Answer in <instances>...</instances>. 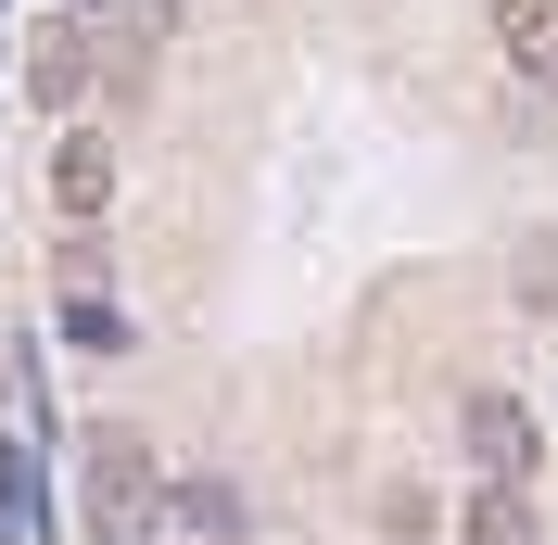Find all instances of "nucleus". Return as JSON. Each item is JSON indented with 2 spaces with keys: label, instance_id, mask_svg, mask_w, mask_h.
Returning a JSON list of instances; mask_svg holds the SVG:
<instances>
[{
  "label": "nucleus",
  "instance_id": "f257e3e1",
  "mask_svg": "<svg viewBox=\"0 0 558 545\" xmlns=\"http://www.w3.org/2000/svg\"><path fill=\"white\" fill-rule=\"evenodd\" d=\"M76 482H89V520H102L114 545L140 533V520L166 508V470H153V444L114 432V419H89V444H76Z\"/></svg>",
  "mask_w": 558,
  "mask_h": 545
},
{
  "label": "nucleus",
  "instance_id": "423d86ee",
  "mask_svg": "<svg viewBox=\"0 0 558 545\" xmlns=\"http://www.w3.org/2000/svg\"><path fill=\"white\" fill-rule=\"evenodd\" d=\"M178 520H191V533H242V482H229V470L178 482Z\"/></svg>",
  "mask_w": 558,
  "mask_h": 545
},
{
  "label": "nucleus",
  "instance_id": "39448f33",
  "mask_svg": "<svg viewBox=\"0 0 558 545\" xmlns=\"http://www.w3.org/2000/svg\"><path fill=\"white\" fill-rule=\"evenodd\" d=\"M470 545H533V482H483L470 495Z\"/></svg>",
  "mask_w": 558,
  "mask_h": 545
},
{
  "label": "nucleus",
  "instance_id": "7ed1b4c3",
  "mask_svg": "<svg viewBox=\"0 0 558 545\" xmlns=\"http://www.w3.org/2000/svg\"><path fill=\"white\" fill-rule=\"evenodd\" d=\"M76 89H89V26H76V13H38V26H26V102L64 114Z\"/></svg>",
  "mask_w": 558,
  "mask_h": 545
},
{
  "label": "nucleus",
  "instance_id": "20e7f679",
  "mask_svg": "<svg viewBox=\"0 0 558 545\" xmlns=\"http://www.w3.org/2000/svg\"><path fill=\"white\" fill-rule=\"evenodd\" d=\"M51 204H64V216H102L114 204V140L102 128H64V153H51Z\"/></svg>",
  "mask_w": 558,
  "mask_h": 545
},
{
  "label": "nucleus",
  "instance_id": "1a4fd4ad",
  "mask_svg": "<svg viewBox=\"0 0 558 545\" xmlns=\"http://www.w3.org/2000/svg\"><path fill=\"white\" fill-rule=\"evenodd\" d=\"M64 330H76V342H89V355H114V342H128V317H114V305H102V292H89V305H64Z\"/></svg>",
  "mask_w": 558,
  "mask_h": 545
},
{
  "label": "nucleus",
  "instance_id": "9d476101",
  "mask_svg": "<svg viewBox=\"0 0 558 545\" xmlns=\"http://www.w3.org/2000/svg\"><path fill=\"white\" fill-rule=\"evenodd\" d=\"M64 13H76V26H89V13H114V0H64Z\"/></svg>",
  "mask_w": 558,
  "mask_h": 545
},
{
  "label": "nucleus",
  "instance_id": "f03ea898",
  "mask_svg": "<svg viewBox=\"0 0 558 545\" xmlns=\"http://www.w3.org/2000/svg\"><path fill=\"white\" fill-rule=\"evenodd\" d=\"M457 432H470V470H483V482H533V457H546V432H533L521 393H470Z\"/></svg>",
  "mask_w": 558,
  "mask_h": 545
},
{
  "label": "nucleus",
  "instance_id": "0eeeda50",
  "mask_svg": "<svg viewBox=\"0 0 558 545\" xmlns=\"http://www.w3.org/2000/svg\"><path fill=\"white\" fill-rule=\"evenodd\" d=\"M495 38H508L521 64H546L558 51V0H495Z\"/></svg>",
  "mask_w": 558,
  "mask_h": 545
},
{
  "label": "nucleus",
  "instance_id": "6e6552de",
  "mask_svg": "<svg viewBox=\"0 0 558 545\" xmlns=\"http://www.w3.org/2000/svg\"><path fill=\"white\" fill-rule=\"evenodd\" d=\"M0 533L38 545V470H26V457H0Z\"/></svg>",
  "mask_w": 558,
  "mask_h": 545
}]
</instances>
